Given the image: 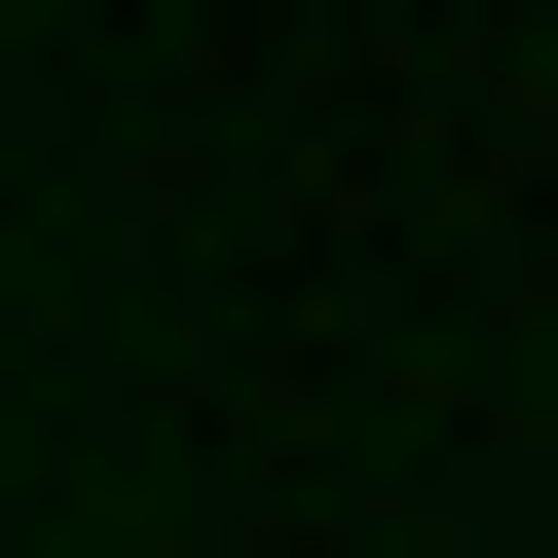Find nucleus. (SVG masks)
I'll return each mask as SVG.
<instances>
[]
</instances>
